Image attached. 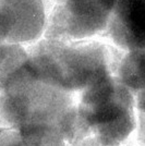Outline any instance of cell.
<instances>
[{
	"mask_svg": "<svg viewBox=\"0 0 145 146\" xmlns=\"http://www.w3.org/2000/svg\"><path fill=\"white\" fill-rule=\"evenodd\" d=\"M117 47L143 50L145 38V0H117L106 30Z\"/></svg>",
	"mask_w": 145,
	"mask_h": 146,
	"instance_id": "obj_6",
	"label": "cell"
},
{
	"mask_svg": "<svg viewBox=\"0 0 145 146\" xmlns=\"http://www.w3.org/2000/svg\"><path fill=\"white\" fill-rule=\"evenodd\" d=\"M117 59L98 40L43 39L27 54V64L38 79L80 94L104 76L114 74Z\"/></svg>",
	"mask_w": 145,
	"mask_h": 146,
	"instance_id": "obj_2",
	"label": "cell"
},
{
	"mask_svg": "<svg viewBox=\"0 0 145 146\" xmlns=\"http://www.w3.org/2000/svg\"><path fill=\"white\" fill-rule=\"evenodd\" d=\"M46 39L84 40L106 33L117 0H53Z\"/></svg>",
	"mask_w": 145,
	"mask_h": 146,
	"instance_id": "obj_4",
	"label": "cell"
},
{
	"mask_svg": "<svg viewBox=\"0 0 145 146\" xmlns=\"http://www.w3.org/2000/svg\"><path fill=\"white\" fill-rule=\"evenodd\" d=\"M143 64H144V49L129 51L120 60H116L114 75L118 78L123 85L136 97L140 109H143Z\"/></svg>",
	"mask_w": 145,
	"mask_h": 146,
	"instance_id": "obj_7",
	"label": "cell"
},
{
	"mask_svg": "<svg viewBox=\"0 0 145 146\" xmlns=\"http://www.w3.org/2000/svg\"><path fill=\"white\" fill-rule=\"evenodd\" d=\"M138 99L109 74L80 94L73 146H117L135 127Z\"/></svg>",
	"mask_w": 145,
	"mask_h": 146,
	"instance_id": "obj_3",
	"label": "cell"
},
{
	"mask_svg": "<svg viewBox=\"0 0 145 146\" xmlns=\"http://www.w3.org/2000/svg\"><path fill=\"white\" fill-rule=\"evenodd\" d=\"M44 27L42 0H0V45L34 42L42 36Z\"/></svg>",
	"mask_w": 145,
	"mask_h": 146,
	"instance_id": "obj_5",
	"label": "cell"
},
{
	"mask_svg": "<svg viewBox=\"0 0 145 146\" xmlns=\"http://www.w3.org/2000/svg\"><path fill=\"white\" fill-rule=\"evenodd\" d=\"M26 59L27 52L21 45H0V93Z\"/></svg>",
	"mask_w": 145,
	"mask_h": 146,
	"instance_id": "obj_8",
	"label": "cell"
},
{
	"mask_svg": "<svg viewBox=\"0 0 145 146\" xmlns=\"http://www.w3.org/2000/svg\"><path fill=\"white\" fill-rule=\"evenodd\" d=\"M26 61L0 93V146H73L81 93L42 81Z\"/></svg>",
	"mask_w": 145,
	"mask_h": 146,
	"instance_id": "obj_1",
	"label": "cell"
}]
</instances>
